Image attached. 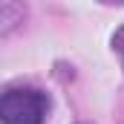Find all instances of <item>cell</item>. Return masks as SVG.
Segmentation results:
<instances>
[{"label": "cell", "instance_id": "cell-2", "mask_svg": "<svg viewBox=\"0 0 124 124\" xmlns=\"http://www.w3.org/2000/svg\"><path fill=\"white\" fill-rule=\"evenodd\" d=\"M113 43H116V52H118V58H121V66H124V29L116 35V40H113Z\"/></svg>", "mask_w": 124, "mask_h": 124}, {"label": "cell", "instance_id": "cell-1", "mask_svg": "<svg viewBox=\"0 0 124 124\" xmlns=\"http://www.w3.org/2000/svg\"><path fill=\"white\" fill-rule=\"evenodd\" d=\"M49 113V98L40 90L17 87L6 90L0 98V118L3 124H43Z\"/></svg>", "mask_w": 124, "mask_h": 124}]
</instances>
